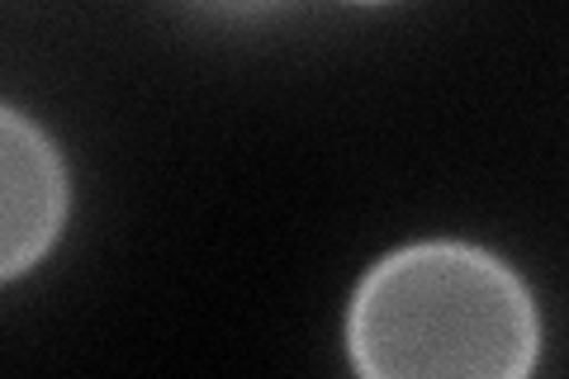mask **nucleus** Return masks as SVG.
I'll return each instance as SVG.
<instances>
[{"instance_id":"f257e3e1","label":"nucleus","mask_w":569,"mask_h":379,"mask_svg":"<svg viewBox=\"0 0 569 379\" xmlns=\"http://www.w3.org/2000/svg\"><path fill=\"white\" fill-rule=\"evenodd\" d=\"M342 341L366 379H527L541 366V309L498 251L422 238L361 276Z\"/></svg>"},{"instance_id":"f03ea898","label":"nucleus","mask_w":569,"mask_h":379,"mask_svg":"<svg viewBox=\"0 0 569 379\" xmlns=\"http://www.w3.org/2000/svg\"><path fill=\"white\" fill-rule=\"evenodd\" d=\"M71 213V176L39 123L0 104V285L20 280L58 247Z\"/></svg>"},{"instance_id":"7ed1b4c3","label":"nucleus","mask_w":569,"mask_h":379,"mask_svg":"<svg viewBox=\"0 0 569 379\" xmlns=\"http://www.w3.org/2000/svg\"><path fill=\"white\" fill-rule=\"evenodd\" d=\"M190 10L213 14V20H261V14H276L295 0H186Z\"/></svg>"},{"instance_id":"20e7f679","label":"nucleus","mask_w":569,"mask_h":379,"mask_svg":"<svg viewBox=\"0 0 569 379\" xmlns=\"http://www.w3.org/2000/svg\"><path fill=\"white\" fill-rule=\"evenodd\" d=\"M351 6H389V0H351Z\"/></svg>"}]
</instances>
